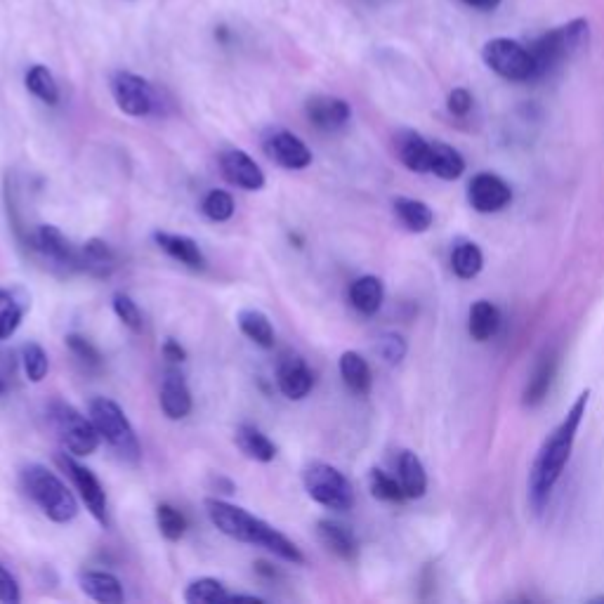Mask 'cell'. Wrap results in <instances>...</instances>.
Wrapping results in <instances>:
<instances>
[{"mask_svg":"<svg viewBox=\"0 0 604 604\" xmlns=\"http://www.w3.org/2000/svg\"><path fill=\"white\" fill-rule=\"evenodd\" d=\"M588 402L590 390L581 392L579 399L571 404V409L567 416H564L562 423L550 432V437L543 442L541 449H538V456L529 472V501L531 508L536 512H543V508H546L550 496H553L555 484L560 482L564 465L569 463L571 449H574L576 442V432H579L581 420L586 416Z\"/></svg>","mask_w":604,"mask_h":604,"instance_id":"cell-1","label":"cell"},{"mask_svg":"<svg viewBox=\"0 0 604 604\" xmlns=\"http://www.w3.org/2000/svg\"><path fill=\"white\" fill-rule=\"evenodd\" d=\"M206 512L210 522H213V527L222 531L225 536L234 538V541L265 548L284 562L305 564V555L300 553V548L295 546L293 541H288L281 531L269 527L267 522H262L260 517L251 515V512L239 508V505L225 503L220 501V498H208Z\"/></svg>","mask_w":604,"mask_h":604,"instance_id":"cell-2","label":"cell"},{"mask_svg":"<svg viewBox=\"0 0 604 604\" xmlns=\"http://www.w3.org/2000/svg\"><path fill=\"white\" fill-rule=\"evenodd\" d=\"M590 41V24L586 19H574V22L557 26V29L543 34L534 45H529L531 57H534L536 78L553 74L562 67L567 59L581 52Z\"/></svg>","mask_w":604,"mask_h":604,"instance_id":"cell-3","label":"cell"},{"mask_svg":"<svg viewBox=\"0 0 604 604\" xmlns=\"http://www.w3.org/2000/svg\"><path fill=\"white\" fill-rule=\"evenodd\" d=\"M26 494L34 498V503L43 510L48 520L57 524H67L78 515V501L71 494L67 484L45 465H29L22 472Z\"/></svg>","mask_w":604,"mask_h":604,"instance_id":"cell-4","label":"cell"},{"mask_svg":"<svg viewBox=\"0 0 604 604\" xmlns=\"http://www.w3.org/2000/svg\"><path fill=\"white\" fill-rule=\"evenodd\" d=\"M90 420H93L100 437L114 449L121 461L133 465L140 463L142 446L137 442L133 425H130L121 406L107 397H97L90 402Z\"/></svg>","mask_w":604,"mask_h":604,"instance_id":"cell-5","label":"cell"},{"mask_svg":"<svg viewBox=\"0 0 604 604\" xmlns=\"http://www.w3.org/2000/svg\"><path fill=\"white\" fill-rule=\"evenodd\" d=\"M48 416L52 430L57 432L64 451H69L74 458L90 456V453L97 451L102 437L100 432H97L93 420L85 418L81 411H76L74 406L67 402H52Z\"/></svg>","mask_w":604,"mask_h":604,"instance_id":"cell-6","label":"cell"},{"mask_svg":"<svg viewBox=\"0 0 604 604\" xmlns=\"http://www.w3.org/2000/svg\"><path fill=\"white\" fill-rule=\"evenodd\" d=\"M307 496L328 510H350L354 505V489L343 472L328 463H310L302 472Z\"/></svg>","mask_w":604,"mask_h":604,"instance_id":"cell-7","label":"cell"},{"mask_svg":"<svg viewBox=\"0 0 604 604\" xmlns=\"http://www.w3.org/2000/svg\"><path fill=\"white\" fill-rule=\"evenodd\" d=\"M484 64L505 81L527 83L536 81V67L531 50L512 38H494L482 50Z\"/></svg>","mask_w":604,"mask_h":604,"instance_id":"cell-8","label":"cell"},{"mask_svg":"<svg viewBox=\"0 0 604 604\" xmlns=\"http://www.w3.org/2000/svg\"><path fill=\"white\" fill-rule=\"evenodd\" d=\"M111 95H114L116 107L133 118L149 116L156 107V93L151 83L133 71H116L111 76Z\"/></svg>","mask_w":604,"mask_h":604,"instance_id":"cell-9","label":"cell"},{"mask_svg":"<svg viewBox=\"0 0 604 604\" xmlns=\"http://www.w3.org/2000/svg\"><path fill=\"white\" fill-rule=\"evenodd\" d=\"M59 468H62L74 482V487L78 494H81L83 503L88 505V510L93 512V517L100 524H109V505H107V494H104V487L100 484V479L95 477L93 470H88L85 465L76 463L74 456H67V453H59L57 456Z\"/></svg>","mask_w":604,"mask_h":604,"instance_id":"cell-10","label":"cell"},{"mask_svg":"<svg viewBox=\"0 0 604 604\" xmlns=\"http://www.w3.org/2000/svg\"><path fill=\"white\" fill-rule=\"evenodd\" d=\"M31 246L45 262H50V267L62 269V272H78V248L71 246V241L59 227H38L34 239H31Z\"/></svg>","mask_w":604,"mask_h":604,"instance_id":"cell-11","label":"cell"},{"mask_svg":"<svg viewBox=\"0 0 604 604\" xmlns=\"http://www.w3.org/2000/svg\"><path fill=\"white\" fill-rule=\"evenodd\" d=\"M262 147L269 159L286 170H302L312 163L310 147L288 130H269L262 140Z\"/></svg>","mask_w":604,"mask_h":604,"instance_id":"cell-12","label":"cell"},{"mask_svg":"<svg viewBox=\"0 0 604 604\" xmlns=\"http://www.w3.org/2000/svg\"><path fill=\"white\" fill-rule=\"evenodd\" d=\"M468 201L477 213H498L512 201V189L503 177L494 173H479L468 187Z\"/></svg>","mask_w":604,"mask_h":604,"instance_id":"cell-13","label":"cell"},{"mask_svg":"<svg viewBox=\"0 0 604 604\" xmlns=\"http://www.w3.org/2000/svg\"><path fill=\"white\" fill-rule=\"evenodd\" d=\"M277 385L281 395L291 399V402H300V399L310 395L314 387V376L310 366L305 364V359L291 352L284 354L277 366Z\"/></svg>","mask_w":604,"mask_h":604,"instance_id":"cell-14","label":"cell"},{"mask_svg":"<svg viewBox=\"0 0 604 604\" xmlns=\"http://www.w3.org/2000/svg\"><path fill=\"white\" fill-rule=\"evenodd\" d=\"M222 175L232 182L234 187L246 189V192H258L265 187V173H262L258 163H255L246 151L227 149L220 156Z\"/></svg>","mask_w":604,"mask_h":604,"instance_id":"cell-15","label":"cell"},{"mask_svg":"<svg viewBox=\"0 0 604 604\" xmlns=\"http://www.w3.org/2000/svg\"><path fill=\"white\" fill-rule=\"evenodd\" d=\"M305 114L310 118L314 128L331 133V130H340L347 121H350L352 109L350 104L340 100V97L319 95V97H312V100H307Z\"/></svg>","mask_w":604,"mask_h":604,"instance_id":"cell-16","label":"cell"},{"mask_svg":"<svg viewBox=\"0 0 604 604\" xmlns=\"http://www.w3.org/2000/svg\"><path fill=\"white\" fill-rule=\"evenodd\" d=\"M118 267L116 253L102 239H90L78 248V272L90 274L95 279H107Z\"/></svg>","mask_w":604,"mask_h":604,"instance_id":"cell-17","label":"cell"},{"mask_svg":"<svg viewBox=\"0 0 604 604\" xmlns=\"http://www.w3.org/2000/svg\"><path fill=\"white\" fill-rule=\"evenodd\" d=\"M154 241L163 253H168L170 258L182 262V265L189 267V269H206V265H208L206 255H203V251H201V246L185 234L156 232Z\"/></svg>","mask_w":604,"mask_h":604,"instance_id":"cell-18","label":"cell"},{"mask_svg":"<svg viewBox=\"0 0 604 604\" xmlns=\"http://www.w3.org/2000/svg\"><path fill=\"white\" fill-rule=\"evenodd\" d=\"M78 586H81L90 600L100 604H121L126 600L121 581L114 574H109V571H83L78 576Z\"/></svg>","mask_w":604,"mask_h":604,"instance_id":"cell-19","label":"cell"},{"mask_svg":"<svg viewBox=\"0 0 604 604\" xmlns=\"http://www.w3.org/2000/svg\"><path fill=\"white\" fill-rule=\"evenodd\" d=\"M397 154L399 161L413 173H430V154L432 142L425 140L423 135H418L416 130H402L397 133Z\"/></svg>","mask_w":604,"mask_h":604,"instance_id":"cell-20","label":"cell"},{"mask_svg":"<svg viewBox=\"0 0 604 604\" xmlns=\"http://www.w3.org/2000/svg\"><path fill=\"white\" fill-rule=\"evenodd\" d=\"M192 392L185 383V378L177 373H168L161 385V411L170 420H182L192 413Z\"/></svg>","mask_w":604,"mask_h":604,"instance_id":"cell-21","label":"cell"},{"mask_svg":"<svg viewBox=\"0 0 604 604\" xmlns=\"http://www.w3.org/2000/svg\"><path fill=\"white\" fill-rule=\"evenodd\" d=\"M397 479L406 498H423L428 491V472L413 451H402L397 458Z\"/></svg>","mask_w":604,"mask_h":604,"instance_id":"cell-22","label":"cell"},{"mask_svg":"<svg viewBox=\"0 0 604 604\" xmlns=\"http://www.w3.org/2000/svg\"><path fill=\"white\" fill-rule=\"evenodd\" d=\"M383 300H385L383 281H380L378 277H371V274H366V277H359L350 286L352 307L359 314H364V317H373V314H376L380 307H383Z\"/></svg>","mask_w":604,"mask_h":604,"instance_id":"cell-23","label":"cell"},{"mask_svg":"<svg viewBox=\"0 0 604 604\" xmlns=\"http://www.w3.org/2000/svg\"><path fill=\"white\" fill-rule=\"evenodd\" d=\"M317 534H319V541L324 543L333 555H338L340 560H354V557H357L359 553L357 538H354L352 531L343 527V524L321 520L317 524Z\"/></svg>","mask_w":604,"mask_h":604,"instance_id":"cell-24","label":"cell"},{"mask_svg":"<svg viewBox=\"0 0 604 604\" xmlns=\"http://www.w3.org/2000/svg\"><path fill=\"white\" fill-rule=\"evenodd\" d=\"M501 328V312L494 302L489 300H477L475 305L470 307V317H468V331L472 340L477 343H487L498 333Z\"/></svg>","mask_w":604,"mask_h":604,"instance_id":"cell-25","label":"cell"},{"mask_svg":"<svg viewBox=\"0 0 604 604\" xmlns=\"http://www.w3.org/2000/svg\"><path fill=\"white\" fill-rule=\"evenodd\" d=\"M234 439L241 453H244L246 458H251V461L272 463L274 458H277V444H274L265 432L253 428V425H241V428L236 430Z\"/></svg>","mask_w":604,"mask_h":604,"instance_id":"cell-26","label":"cell"},{"mask_svg":"<svg viewBox=\"0 0 604 604\" xmlns=\"http://www.w3.org/2000/svg\"><path fill=\"white\" fill-rule=\"evenodd\" d=\"M555 373H557V354L546 352L541 357V361L536 364L534 373H531L527 390H524V404H527V406L541 404L543 399L548 397Z\"/></svg>","mask_w":604,"mask_h":604,"instance_id":"cell-27","label":"cell"},{"mask_svg":"<svg viewBox=\"0 0 604 604\" xmlns=\"http://www.w3.org/2000/svg\"><path fill=\"white\" fill-rule=\"evenodd\" d=\"M340 376H343L345 385L350 387L354 395H369L371 392L373 378L369 361L361 357L359 352H343V357H340Z\"/></svg>","mask_w":604,"mask_h":604,"instance_id":"cell-28","label":"cell"},{"mask_svg":"<svg viewBox=\"0 0 604 604\" xmlns=\"http://www.w3.org/2000/svg\"><path fill=\"white\" fill-rule=\"evenodd\" d=\"M465 170V159L461 151H456L451 144L446 142H432L430 154V173L437 175L439 180H458Z\"/></svg>","mask_w":604,"mask_h":604,"instance_id":"cell-29","label":"cell"},{"mask_svg":"<svg viewBox=\"0 0 604 604\" xmlns=\"http://www.w3.org/2000/svg\"><path fill=\"white\" fill-rule=\"evenodd\" d=\"M395 215L409 232H416V234L428 232L432 222H435V213H432L428 203L418 199H406V196L395 199Z\"/></svg>","mask_w":604,"mask_h":604,"instance_id":"cell-30","label":"cell"},{"mask_svg":"<svg viewBox=\"0 0 604 604\" xmlns=\"http://www.w3.org/2000/svg\"><path fill=\"white\" fill-rule=\"evenodd\" d=\"M451 267L458 279H475L484 267V255L475 241L458 239L451 251Z\"/></svg>","mask_w":604,"mask_h":604,"instance_id":"cell-31","label":"cell"},{"mask_svg":"<svg viewBox=\"0 0 604 604\" xmlns=\"http://www.w3.org/2000/svg\"><path fill=\"white\" fill-rule=\"evenodd\" d=\"M236 321H239L241 333L248 340H253L255 345L265 347V350L274 347V326L267 319V314H262L260 310H241Z\"/></svg>","mask_w":604,"mask_h":604,"instance_id":"cell-32","label":"cell"},{"mask_svg":"<svg viewBox=\"0 0 604 604\" xmlns=\"http://www.w3.org/2000/svg\"><path fill=\"white\" fill-rule=\"evenodd\" d=\"M24 83H26V90H29L34 97H38L43 104L55 107L59 102V85L55 81V76L50 74V69L43 67V64H34V67L26 71Z\"/></svg>","mask_w":604,"mask_h":604,"instance_id":"cell-33","label":"cell"},{"mask_svg":"<svg viewBox=\"0 0 604 604\" xmlns=\"http://www.w3.org/2000/svg\"><path fill=\"white\" fill-rule=\"evenodd\" d=\"M26 312L24 300L17 298L15 291L0 288V340L15 336Z\"/></svg>","mask_w":604,"mask_h":604,"instance_id":"cell-34","label":"cell"},{"mask_svg":"<svg viewBox=\"0 0 604 604\" xmlns=\"http://www.w3.org/2000/svg\"><path fill=\"white\" fill-rule=\"evenodd\" d=\"M227 588L218 579H199L192 581L185 590V602L189 604H222L229 602Z\"/></svg>","mask_w":604,"mask_h":604,"instance_id":"cell-35","label":"cell"},{"mask_svg":"<svg viewBox=\"0 0 604 604\" xmlns=\"http://www.w3.org/2000/svg\"><path fill=\"white\" fill-rule=\"evenodd\" d=\"M156 524L166 541H180L187 531V517L170 503H161L156 508Z\"/></svg>","mask_w":604,"mask_h":604,"instance_id":"cell-36","label":"cell"},{"mask_svg":"<svg viewBox=\"0 0 604 604\" xmlns=\"http://www.w3.org/2000/svg\"><path fill=\"white\" fill-rule=\"evenodd\" d=\"M369 484H371V494L376 496L378 501H385V503H402V501H406V494H404L402 484H399V479L390 477V475H387V472H383L380 468H373L371 470Z\"/></svg>","mask_w":604,"mask_h":604,"instance_id":"cell-37","label":"cell"},{"mask_svg":"<svg viewBox=\"0 0 604 604\" xmlns=\"http://www.w3.org/2000/svg\"><path fill=\"white\" fill-rule=\"evenodd\" d=\"M22 364L26 378H29L31 383H41V380L48 376V354H45V350L38 343H26L22 347Z\"/></svg>","mask_w":604,"mask_h":604,"instance_id":"cell-38","label":"cell"},{"mask_svg":"<svg viewBox=\"0 0 604 604\" xmlns=\"http://www.w3.org/2000/svg\"><path fill=\"white\" fill-rule=\"evenodd\" d=\"M201 210H203V215L213 222L232 220V215H234L232 194L222 192V189H213V192H208L206 199H203Z\"/></svg>","mask_w":604,"mask_h":604,"instance_id":"cell-39","label":"cell"},{"mask_svg":"<svg viewBox=\"0 0 604 604\" xmlns=\"http://www.w3.org/2000/svg\"><path fill=\"white\" fill-rule=\"evenodd\" d=\"M114 312L116 317L130 328V331H142V312L130 295L126 293L114 295Z\"/></svg>","mask_w":604,"mask_h":604,"instance_id":"cell-40","label":"cell"},{"mask_svg":"<svg viewBox=\"0 0 604 604\" xmlns=\"http://www.w3.org/2000/svg\"><path fill=\"white\" fill-rule=\"evenodd\" d=\"M406 340L399 336V333H385V336L378 338L376 343V352L378 357L387 361V364H399L406 357Z\"/></svg>","mask_w":604,"mask_h":604,"instance_id":"cell-41","label":"cell"},{"mask_svg":"<svg viewBox=\"0 0 604 604\" xmlns=\"http://www.w3.org/2000/svg\"><path fill=\"white\" fill-rule=\"evenodd\" d=\"M67 345L71 354H74L83 366H88V369H100L102 357L90 340H85L83 336H67Z\"/></svg>","mask_w":604,"mask_h":604,"instance_id":"cell-42","label":"cell"},{"mask_svg":"<svg viewBox=\"0 0 604 604\" xmlns=\"http://www.w3.org/2000/svg\"><path fill=\"white\" fill-rule=\"evenodd\" d=\"M19 600H22V593H19L17 579L10 574V569H5L3 564H0V602L17 604Z\"/></svg>","mask_w":604,"mask_h":604,"instance_id":"cell-43","label":"cell"},{"mask_svg":"<svg viewBox=\"0 0 604 604\" xmlns=\"http://www.w3.org/2000/svg\"><path fill=\"white\" fill-rule=\"evenodd\" d=\"M446 107H449L453 116H468L472 109V95L465 88H453L449 100H446Z\"/></svg>","mask_w":604,"mask_h":604,"instance_id":"cell-44","label":"cell"},{"mask_svg":"<svg viewBox=\"0 0 604 604\" xmlns=\"http://www.w3.org/2000/svg\"><path fill=\"white\" fill-rule=\"evenodd\" d=\"M163 357H166L168 361H175V364H177V361L187 359V352H185V347L177 343V340L168 338L166 343H163Z\"/></svg>","mask_w":604,"mask_h":604,"instance_id":"cell-45","label":"cell"},{"mask_svg":"<svg viewBox=\"0 0 604 604\" xmlns=\"http://www.w3.org/2000/svg\"><path fill=\"white\" fill-rule=\"evenodd\" d=\"M468 8H475V10H482V12H489V10H496L498 5L503 3V0H463Z\"/></svg>","mask_w":604,"mask_h":604,"instance_id":"cell-46","label":"cell"},{"mask_svg":"<svg viewBox=\"0 0 604 604\" xmlns=\"http://www.w3.org/2000/svg\"><path fill=\"white\" fill-rule=\"evenodd\" d=\"M215 38H218V41H220L222 45H227V43H229V38H232V34H229L227 26H218V29H215Z\"/></svg>","mask_w":604,"mask_h":604,"instance_id":"cell-47","label":"cell"},{"mask_svg":"<svg viewBox=\"0 0 604 604\" xmlns=\"http://www.w3.org/2000/svg\"><path fill=\"white\" fill-rule=\"evenodd\" d=\"M5 395V383H3V378H0V397Z\"/></svg>","mask_w":604,"mask_h":604,"instance_id":"cell-48","label":"cell"}]
</instances>
